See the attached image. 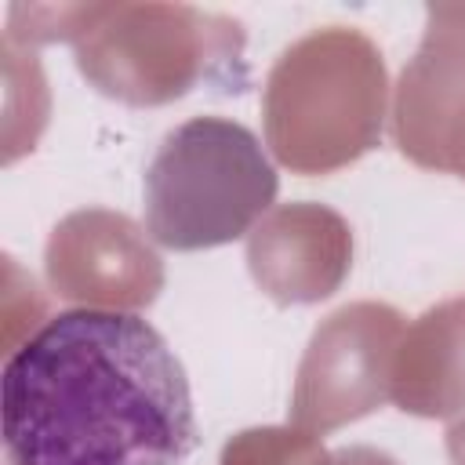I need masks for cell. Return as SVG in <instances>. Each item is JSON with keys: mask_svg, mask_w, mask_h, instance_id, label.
<instances>
[{"mask_svg": "<svg viewBox=\"0 0 465 465\" xmlns=\"http://www.w3.org/2000/svg\"><path fill=\"white\" fill-rule=\"evenodd\" d=\"M11 465H182L196 411L167 338L124 309H65L0 374Z\"/></svg>", "mask_w": 465, "mask_h": 465, "instance_id": "obj_1", "label": "cell"}, {"mask_svg": "<svg viewBox=\"0 0 465 465\" xmlns=\"http://www.w3.org/2000/svg\"><path fill=\"white\" fill-rule=\"evenodd\" d=\"M276 200V167L262 142L225 116L174 127L145 171V229L174 251L240 240Z\"/></svg>", "mask_w": 465, "mask_h": 465, "instance_id": "obj_2", "label": "cell"}]
</instances>
